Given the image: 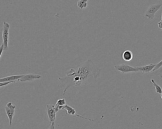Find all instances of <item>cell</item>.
<instances>
[{
  "instance_id": "obj_1",
  "label": "cell",
  "mask_w": 162,
  "mask_h": 129,
  "mask_svg": "<svg viewBox=\"0 0 162 129\" xmlns=\"http://www.w3.org/2000/svg\"><path fill=\"white\" fill-rule=\"evenodd\" d=\"M100 71L101 69L90 59L76 69H70L65 76L58 78L61 82L66 85L63 90V96L68 89L72 86L79 87L88 84L93 80L96 81L100 75Z\"/></svg>"
},
{
  "instance_id": "obj_21",
  "label": "cell",
  "mask_w": 162,
  "mask_h": 129,
  "mask_svg": "<svg viewBox=\"0 0 162 129\" xmlns=\"http://www.w3.org/2000/svg\"><path fill=\"white\" fill-rule=\"evenodd\" d=\"M160 95H160V96H161V99H162V94H160Z\"/></svg>"
},
{
  "instance_id": "obj_6",
  "label": "cell",
  "mask_w": 162,
  "mask_h": 129,
  "mask_svg": "<svg viewBox=\"0 0 162 129\" xmlns=\"http://www.w3.org/2000/svg\"><path fill=\"white\" fill-rule=\"evenodd\" d=\"M46 112L49 120L50 123H53L56 120L57 113L55 108V105H47L46 106Z\"/></svg>"
},
{
  "instance_id": "obj_15",
  "label": "cell",
  "mask_w": 162,
  "mask_h": 129,
  "mask_svg": "<svg viewBox=\"0 0 162 129\" xmlns=\"http://www.w3.org/2000/svg\"><path fill=\"white\" fill-rule=\"evenodd\" d=\"M152 73L154 75L158 76L162 78V66L158 70H156L155 71L152 72Z\"/></svg>"
},
{
  "instance_id": "obj_11",
  "label": "cell",
  "mask_w": 162,
  "mask_h": 129,
  "mask_svg": "<svg viewBox=\"0 0 162 129\" xmlns=\"http://www.w3.org/2000/svg\"><path fill=\"white\" fill-rule=\"evenodd\" d=\"M66 105V102L65 99H59L58 100L55 105V108L56 112L58 113L60 110H63L64 106Z\"/></svg>"
},
{
  "instance_id": "obj_19",
  "label": "cell",
  "mask_w": 162,
  "mask_h": 129,
  "mask_svg": "<svg viewBox=\"0 0 162 129\" xmlns=\"http://www.w3.org/2000/svg\"><path fill=\"white\" fill-rule=\"evenodd\" d=\"M49 129H55V123L54 122L53 123H51Z\"/></svg>"
},
{
  "instance_id": "obj_10",
  "label": "cell",
  "mask_w": 162,
  "mask_h": 129,
  "mask_svg": "<svg viewBox=\"0 0 162 129\" xmlns=\"http://www.w3.org/2000/svg\"><path fill=\"white\" fill-rule=\"evenodd\" d=\"M23 75H11L9 76L6 77L2 78L0 79L1 82H17L19 81L21 77L24 76Z\"/></svg>"
},
{
  "instance_id": "obj_3",
  "label": "cell",
  "mask_w": 162,
  "mask_h": 129,
  "mask_svg": "<svg viewBox=\"0 0 162 129\" xmlns=\"http://www.w3.org/2000/svg\"><path fill=\"white\" fill-rule=\"evenodd\" d=\"M162 6V4H153L149 7L145 11L144 13V16L149 19L152 20L154 19L156 13L160 10Z\"/></svg>"
},
{
  "instance_id": "obj_4",
  "label": "cell",
  "mask_w": 162,
  "mask_h": 129,
  "mask_svg": "<svg viewBox=\"0 0 162 129\" xmlns=\"http://www.w3.org/2000/svg\"><path fill=\"white\" fill-rule=\"evenodd\" d=\"M15 109L16 106L13 105L12 102H9L5 106V111L9 120L10 126H12V125L13 118L15 114Z\"/></svg>"
},
{
  "instance_id": "obj_2",
  "label": "cell",
  "mask_w": 162,
  "mask_h": 129,
  "mask_svg": "<svg viewBox=\"0 0 162 129\" xmlns=\"http://www.w3.org/2000/svg\"><path fill=\"white\" fill-rule=\"evenodd\" d=\"M10 29V24L7 22H3L2 32V44L4 46L5 50H7L8 49L9 37Z\"/></svg>"
},
{
  "instance_id": "obj_12",
  "label": "cell",
  "mask_w": 162,
  "mask_h": 129,
  "mask_svg": "<svg viewBox=\"0 0 162 129\" xmlns=\"http://www.w3.org/2000/svg\"><path fill=\"white\" fill-rule=\"evenodd\" d=\"M123 59L126 61H129L132 60L133 58V54L132 52L130 50H126L123 52L122 54Z\"/></svg>"
},
{
  "instance_id": "obj_20",
  "label": "cell",
  "mask_w": 162,
  "mask_h": 129,
  "mask_svg": "<svg viewBox=\"0 0 162 129\" xmlns=\"http://www.w3.org/2000/svg\"><path fill=\"white\" fill-rule=\"evenodd\" d=\"M157 25H158L159 29H161V30H162V21H161H161H159L158 23H157Z\"/></svg>"
},
{
  "instance_id": "obj_9",
  "label": "cell",
  "mask_w": 162,
  "mask_h": 129,
  "mask_svg": "<svg viewBox=\"0 0 162 129\" xmlns=\"http://www.w3.org/2000/svg\"><path fill=\"white\" fill-rule=\"evenodd\" d=\"M156 66V64H149L143 66L135 67L139 71L143 73H150L153 71V70Z\"/></svg>"
},
{
  "instance_id": "obj_13",
  "label": "cell",
  "mask_w": 162,
  "mask_h": 129,
  "mask_svg": "<svg viewBox=\"0 0 162 129\" xmlns=\"http://www.w3.org/2000/svg\"><path fill=\"white\" fill-rule=\"evenodd\" d=\"M87 0H79L77 2V6L81 10L85 9L87 6Z\"/></svg>"
},
{
  "instance_id": "obj_7",
  "label": "cell",
  "mask_w": 162,
  "mask_h": 129,
  "mask_svg": "<svg viewBox=\"0 0 162 129\" xmlns=\"http://www.w3.org/2000/svg\"><path fill=\"white\" fill-rule=\"evenodd\" d=\"M63 109L66 110L68 114H69V115H73V116L81 118L83 119L87 120H89V121H94L93 119L87 118L85 117H82L81 115L77 114L76 110L74 108H73L72 107V106H71L67 105V104L64 106Z\"/></svg>"
},
{
  "instance_id": "obj_14",
  "label": "cell",
  "mask_w": 162,
  "mask_h": 129,
  "mask_svg": "<svg viewBox=\"0 0 162 129\" xmlns=\"http://www.w3.org/2000/svg\"><path fill=\"white\" fill-rule=\"evenodd\" d=\"M151 82L155 87L156 92L159 94H161L162 93V88L156 83L154 79H153V78L151 79Z\"/></svg>"
},
{
  "instance_id": "obj_5",
  "label": "cell",
  "mask_w": 162,
  "mask_h": 129,
  "mask_svg": "<svg viewBox=\"0 0 162 129\" xmlns=\"http://www.w3.org/2000/svg\"><path fill=\"white\" fill-rule=\"evenodd\" d=\"M115 68L119 71L122 73H128V72H138L139 71L135 67H132L127 64H121L120 65H115Z\"/></svg>"
},
{
  "instance_id": "obj_18",
  "label": "cell",
  "mask_w": 162,
  "mask_h": 129,
  "mask_svg": "<svg viewBox=\"0 0 162 129\" xmlns=\"http://www.w3.org/2000/svg\"><path fill=\"white\" fill-rule=\"evenodd\" d=\"M4 50H5V49H4V46H3V44L2 43V44H1V46L0 47V58H1L2 53H3Z\"/></svg>"
},
{
  "instance_id": "obj_16",
  "label": "cell",
  "mask_w": 162,
  "mask_h": 129,
  "mask_svg": "<svg viewBox=\"0 0 162 129\" xmlns=\"http://www.w3.org/2000/svg\"><path fill=\"white\" fill-rule=\"evenodd\" d=\"M16 82H0V87L1 88L2 87H5L7 85H9L10 84L14 83Z\"/></svg>"
},
{
  "instance_id": "obj_22",
  "label": "cell",
  "mask_w": 162,
  "mask_h": 129,
  "mask_svg": "<svg viewBox=\"0 0 162 129\" xmlns=\"http://www.w3.org/2000/svg\"><path fill=\"white\" fill-rule=\"evenodd\" d=\"M161 21H162V17H161Z\"/></svg>"
},
{
  "instance_id": "obj_17",
  "label": "cell",
  "mask_w": 162,
  "mask_h": 129,
  "mask_svg": "<svg viewBox=\"0 0 162 129\" xmlns=\"http://www.w3.org/2000/svg\"><path fill=\"white\" fill-rule=\"evenodd\" d=\"M162 66V60L161 61H159V63H157V64H156V67H155V69H154V70H153V72H154V71H156V70H158V69H159V68L161 67Z\"/></svg>"
},
{
  "instance_id": "obj_8",
  "label": "cell",
  "mask_w": 162,
  "mask_h": 129,
  "mask_svg": "<svg viewBox=\"0 0 162 129\" xmlns=\"http://www.w3.org/2000/svg\"><path fill=\"white\" fill-rule=\"evenodd\" d=\"M42 78L41 75L38 74L29 73V74H24V76L20 79V82H32L35 79H40Z\"/></svg>"
}]
</instances>
